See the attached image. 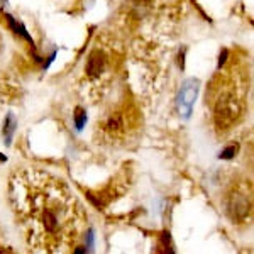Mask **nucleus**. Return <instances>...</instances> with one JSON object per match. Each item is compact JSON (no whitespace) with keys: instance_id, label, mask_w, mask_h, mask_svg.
<instances>
[{"instance_id":"1","label":"nucleus","mask_w":254,"mask_h":254,"mask_svg":"<svg viewBox=\"0 0 254 254\" xmlns=\"http://www.w3.org/2000/svg\"><path fill=\"white\" fill-rule=\"evenodd\" d=\"M10 202L27 244L36 253H71L87 236L88 217L66 183L43 170L10 180Z\"/></svg>"}]
</instances>
